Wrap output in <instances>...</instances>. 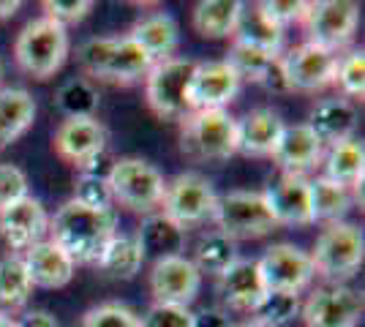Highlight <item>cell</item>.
I'll list each match as a JSON object with an SVG mask.
<instances>
[{
	"label": "cell",
	"instance_id": "20",
	"mask_svg": "<svg viewBox=\"0 0 365 327\" xmlns=\"http://www.w3.org/2000/svg\"><path fill=\"white\" fill-rule=\"evenodd\" d=\"M287 123L273 109L262 107L248 112L245 118L237 120V153L254 158L273 156L278 142L284 137Z\"/></svg>",
	"mask_w": 365,
	"mask_h": 327
},
{
	"label": "cell",
	"instance_id": "32",
	"mask_svg": "<svg viewBox=\"0 0 365 327\" xmlns=\"http://www.w3.org/2000/svg\"><path fill=\"white\" fill-rule=\"evenodd\" d=\"M311 183V213H314V224L324 221V224H333V221H344V216L351 210V194L346 186H338L327 177H317V180H308Z\"/></svg>",
	"mask_w": 365,
	"mask_h": 327
},
{
	"label": "cell",
	"instance_id": "25",
	"mask_svg": "<svg viewBox=\"0 0 365 327\" xmlns=\"http://www.w3.org/2000/svg\"><path fill=\"white\" fill-rule=\"evenodd\" d=\"M125 36L134 38L155 63L172 58V52L178 49V41H180L178 22H175L172 14H167V11L145 14L139 22H134V28L125 33Z\"/></svg>",
	"mask_w": 365,
	"mask_h": 327
},
{
	"label": "cell",
	"instance_id": "5",
	"mask_svg": "<svg viewBox=\"0 0 365 327\" xmlns=\"http://www.w3.org/2000/svg\"><path fill=\"white\" fill-rule=\"evenodd\" d=\"M365 259V237L363 229L354 227L349 221H333L319 232L314 251H311V262L314 270L330 284L351 279Z\"/></svg>",
	"mask_w": 365,
	"mask_h": 327
},
{
	"label": "cell",
	"instance_id": "9",
	"mask_svg": "<svg viewBox=\"0 0 365 327\" xmlns=\"http://www.w3.org/2000/svg\"><path fill=\"white\" fill-rule=\"evenodd\" d=\"M215 202H218V194L205 175L180 172L167 183L161 207H164V216L172 218L180 229H191L205 221H213Z\"/></svg>",
	"mask_w": 365,
	"mask_h": 327
},
{
	"label": "cell",
	"instance_id": "11",
	"mask_svg": "<svg viewBox=\"0 0 365 327\" xmlns=\"http://www.w3.org/2000/svg\"><path fill=\"white\" fill-rule=\"evenodd\" d=\"M338 52L322 49L317 44H300V47L289 49L281 58V71H284V82L287 90H297V93H317L335 85V74H338Z\"/></svg>",
	"mask_w": 365,
	"mask_h": 327
},
{
	"label": "cell",
	"instance_id": "24",
	"mask_svg": "<svg viewBox=\"0 0 365 327\" xmlns=\"http://www.w3.org/2000/svg\"><path fill=\"white\" fill-rule=\"evenodd\" d=\"M218 289L229 308L235 311H254L262 295H264V284L259 276V267L254 259H237L235 265H229L218 276Z\"/></svg>",
	"mask_w": 365,
	"mask_h": 327
},
{
	"label": "cell",
	"instance_id": "46",
	"mask_svg": "<svg viewBox=\"0 0 365 327\" xmlns=\"http://www.w3.org/2000/svg\"><path fill=\"white\" fill-rule=\"evenodd\" d=\"M22 9L19 0H0V19H11Z\"/></svg>",
	"mask_w": 365,
	"mask_h": 327
},
{
	"label": "cell",
	"instance_id": "29",
	"mask_svg": "<svg viewBox=\"0 0 365 327\" xmlns=\"http://www.w3.org/2000/svg\"><path fill=\"white\" fill-rule=\"evenodd\" d=\"M232 38L245 44V47L262 49L267 55H278L281 47H284V28H278L275 22H270L267 16L262 14L257 3L254 6L243 3Z\"/></svg>",
	"mask_w": 365,
	"mask_h": 327
},
{
	"label": "cell",
	"instance_id": "14",
	"mask_svg": "<svg viewBox=\"0 0 365 327\" xmlns=\"http://www.w3.org/2000/svg\"><path fill=\"white\" fill-rule=\"evenodd\" d=\"M202 289V273L188 256H164L155 259L150 267V295L155 303L164 306H182L188 308Z\"/></svg>",
	"mask_w": 365,
	"mask_h": 327
},
{
	"label": "cell",
	"instance_id": "15",
	"mask_svg": "<svg viewBox=\"0 0 365 327\" xmlns=\"http://www.w3.org/2000/svg\"><path fill=\"white\" fill-rule=\"evenodd\" d=\"M55 153L82 170L88 161L107 150V128L96 118H66L55 131Z\"/></svg>",
	"mask_w": 365,
	"mask_h": 327
},
{
	"label": "cell",
	"instance_id": "27",
	"mask_svg": "<svg viewBox=\"0 0 365 327\" xmlns=\"http://www.w3.org/2000/svg\"><path fill=\"white\" fill-rule=\"evenodd\" d=\"M134 237L139 240V249L145 254V259L148 256H155V259L178 256L185 249V229H180L164 213H150L142 221V227Z\"/></svg>",
	"mask_w": 365,
	"mask_h": 327
},
{
	"label": "cell",
	"instance_id": "45",
	"mask_svg": "<svg viewBox=\"0 0 365 327\" xmlns=\"http://www.w3.org/2000/svg\"><path fill=\"white\" fill-rule=\"evenodd\" d=\"M194 327H235L221 311H202L194 313Z\"/></svg>",
	"mask_w": 365,
	"mask_h": 327
},
{
	"label": "cell",
	"instance_id": "35",
	"mask_svg": "<svg viewBox=\"0 0 365 327\" xmlns=\"http://www.w3.org/2000/svg\"><path fill=\"white\" fill-rule=\"evenodd\" d=\"M240 259V254H237V243L227 237L224 232H210L205 234L202 240L197 243V251H194V265H197L199 273H215V276H221L229 265H235Z\"/></svg>",
	"mask_w": 365,
	"mask_h": 327
},
{
	"label": "cell",
	"instance_id": "34",
	"mask_svg": "<svg viewBox=\"0 0 365 327\" xmlns=\"http://www.w3.org/2000/svg\"><path fill=\"white\" fill-rule=\"evenodd\" d=\"M33 292V281L25 270L22 256H6L0 259V311L22 308Z\"/></svg>",
	"mask_w": 365,
	"mask_h": 327
},
{
	"label": "cell",
	"instance_id": "17",
	"mask_svg": "<svg viewBox=\"0 0 365 327\" xmlns=\"http://www.w3.org/2000/svg\"><path fill=\"white\" fill-rule=\"evenodd\" d=\"M46 232H49V216L44 204L33 199L31 194L0 210V237L11 251H28L31 246L41 243Z\"/></svg>",
	"mask_w": 365,
	"mask_h": 327
},
{
	"label": "cell",
	"instance_id": "31",
	"mask_svg": "<svg viewBox=\"0 0 365 327\" xmlns=\"http://www.w3.org/2000/svg\"><path fill=\"white\" fill-rule=\"evenodd\" d=\"M142 265H145V254L134 234H115L98 259V267L109 279L120 281H131L142 270Z\"/></svg>",
	"mask_w": 365,
	"mask_h": 327
},
{
	"label": "cell",
	"instance_id": "41",
	"mask_svg": "<svg viewBox=\"0 0 365 327\" xmlns=\"http://www.w3.org/2000/svg\"><path fill=\"white\" fill-rule=\"evenodd\" d=\"M41 9L46 11L44 16L61 22L63 28H68V25H76V22H82L85 16L91 14L96 9V3L93 0H44Z\"/></svg>",
	"mask_w": 365,
	"mask_h": 327
},
{
	"label": "cell",
	"instance_id": "38",
	"mask_svg": "<svg viewBox=\"0 0 365 327\" xmlns=\"http://www.w3.org/2000/svg\"><path fill=\"white\" fill-rule=\"evenodd\" d=\"M79 327H142L139 316L123 303H101L82 316Z\"/></svg>",
	"mask_w": 365,
	"mask_h": 327
},
{
	"label": "cell",
	"instance_id": "13",
	"mask_svg": "<svg viewBox=\"0 0 365 327\" xmlns=\"http://www.w3.org/2000/svg\"><path fill=\"white\" fill-rule=\"evenodd\" d=\"M300 311L305 327H357L363 319V295L346 284H330L314 289Z\"/></svg>",
	"mask_w": 365,
	"mask_h": 327
},
{
	"label": "cell",
	"instance_id": "1",
	"mask_svg": "<svg viewBox=\"0 0 365 327\" xmlns=\"http://www.w3.org/2000/svg\"><path fill=\"white\" fill-rule=\"evenodd\" d=\"M49 234L74 265H98L109 240L118 234V213L115 207H85L68 199L49 218Z\"/></svg>",
	"mask_w": 365,
	"mask_h": 327
},
{
	"label": "cell",
	"instance_id": "4",
	"mask_svg": "<svg viewBox=\"0 0 365 327\" xmlns=\"http://www.w3.org/2000/svg\"><path fill=\"white\" fill-rule=\"evenodd\" d=\"M180 150L194 161H227L237 153V118L227 109H199L182 118Z\"/></svg>",
	"mask_w": 365,
	"mask_h": 327
},
{
	"label": "cell",
	"instance_id": "49",
	"mask_svg": "<svg viewBox=\"0 0 365 327\" xmlns=\"http://www.w3.org/2000/svg\"><path fill=\"white\" fill-rule=\"evenodd\" d=\"M3 74H6V68H3V61H0V85H3Z\"/></svg>",
	"mask_w": 365,
	"mask_h": 327
},
{
	"label": "cell",
	"instance_id": "47",
	"mask_svg": "<svg viewBox=\"0 0 365 327\" xmlns=\"http://www.w3.org/2000/svg\"><path fill=\"white\" fill-rule=\"evenodd\" d=\"M0 327H16V322L9 316V313H3L0 311Z\"/></svg>",
	"mask_w": 365,
	"mask_h": 327
},
{
	"label": "cell",
	"instance_id": "26",
	"mask_svg": "<svg viewBox=\"0 0 365 327\" xmlns=\"http://www.w3.org/2000/svg\"><path fill=\"white\" fill-rule=\"evenodd\" d=\"M322 167L327 180H333L338 186H346L360 191L365 175V147L360 140L338 142L333 147H327V153L322 158Z\"/></svg>",
	"mask_w": 365,
	"mask_h": 327
},
{
	"label": "cell",
	"instance_id": "10",
	"mask_svg": "<svg viewBox=\"0 0 365 327\" xmlns=\"http://www.w3.org/2000/svg\"><path fill=\"white\" fill-rule=\"evenodd\" d=\"M360 25V6L351 0H319L308 3L303 28L308 44L338 52L349 44Z\"/></svg>",
	"mask_w": 365,
	"mask_h": 327
},
{
	"label": "cell",
	"instance_id": "44",
	"mask_svg": "<svg viewBox=\"0 0 365 327\" xmlns=\"http://www.w3.org/2000/svg\"><path fill=\"white\" fill-rule=\"evenodd\" d=\"M16 327H61V322L49 311H28L22 319H16Z\"/></svg>",
	"mask_w": 365,
	"mask_h": 327
},
{
	"label": "cell",
	"instance_id": "39",
	"mask_svg": "<svg viewBox=\"0 0 365 327\" xmlns=\"http://www.w3.org/2000/svg\"><path fill=\"white\" fill-rule=\"evenodd\" d=\"M74 202L85 204V207H112V194H109L107 177L101 175H79L74 186Z\"/></svg>",
	"mask_w": 365,
	"mask_h": 327
},
{
	"label": "cell",
	"instance_id": "42",
	"mask_svg": "<svg viewBox=\"0 0 365 327\" xmlns=\"http://www.w3.org/2000/svg\"><path fill=\"white\" fill-rule=\"evenodd\" d=\"M259 11L267 16L270 22H275L278 28L287 31V25L292 22H303L305 11H308V3L303 0H264V3H257Z\"/></svg>",
	"mask_w": 365,
	"mask_h": 327
},
{
	"label": "cell",
	"instance_id": "8",
	"mask_svg": "<svg viewBox=\"0 0 365 327\" xmlns=\"http://www.w3.org/2000/svg\"><path fill=\"white\" fill-rule=\"evenodd\" d=\"M213 221L218 224V232L237 240H257L270 234L278 227L273 213L267 207L264 191H229L221 194L215 202Z\"/></svg>",
	"mask_w": 365,
	"mask_h": 327
},
{
	"label": "cell",
	"instance_id": "18",
	"mask_svg": "<svg viewBox=\"0 0 365 327\" xmlns=\"http://www.w3.org/2000/svg\"><path fill=\"white\" fill-rule=\"evenodd\" d=\"M267 207L275 224L281 227H308L314 224L311 213V183L303 175H281V180L264 191Z\"/></svg>",
	"mask_w": 365,
	"mask_h": 327
},
{
	"label": "cell",
	"instance_id": "2",
	"mask_svg": "<svg viewBox=\"0 0 365 327\" xmlns=\"http://www.w3.org/2000/svg\"><path fill=\"white\" fill-rule=\"evenodd\" d=\"M79 68L85 77L115 82V85H134L150 74L155 66L150 55L128 36H98L88 38L76 52Z\"/></svg>",
	"mask_w": 365,
	"mask_h": 327
},
{
	"label": "cell",
	"instance_id": "7",
	"mask_svg": "<svg viewBox=\"0 0 365 327\" xmlns=\"http://www.w3.org/2000/svg\"><path fill=\"white\" fill-rule=\"evenodd\" d=\"M194 71H197V61L191 58H167L155 63L150 74L145 77L148 107L167 120H182L185 115H191L188 88H191Z\"/></svg>",
	"mask_w": 365,
	"mask_h": 327
},
{
	"label": "cell",
	"instance_id": "12",
	"mask_svg": "<svg viewBox=\"0 0 365 327\" xmlns=\"http://www.w3.org/2000/svg\"><path fill=\"white\" fill-rule=\"evenodd\" d=\"M259 276L264 284V292H292L300 295L314 281L317 270L311 262V254L292 243H275L257 259Z\"/></svg>",
	"mask_w": 365,
	"mask_h": 327
},
{
	"label": "cell",
	"instance_id": "33",
	"mask_svg": "<svg viewBox=\"0 0 365 327\" xmlns=\"http://www.w3.org/2000/svg\"><path fill=\"white\" fill-rule=\"evenodd\" d=\"M98 104H101L98 88L88 77H71L55 93V107L66 118H96Z\"/></svg>",
	"mask_w": 365,
	"mask_h": 327
},
{
	"label": "cell",
	"instance_id": "22",
	"mask_svg": "<svg viewBox=\"0 0 365 327\" xmlns=\"http://www.w3.org/2000/svg\"><path fill=\"white\" fill-rule=\"evenodd\" d=\"M308 128L322 142V147H333L338 142L354 140L357 128V107L349 98H327L311 112Z\"/></svg>",
	"mask_w": 365,
	"mask_h": 327
},
{
	"label": "cell",
	"instance_id": "40",
	"mask_svg": "<svg viewBox=\"0 0 365 327\" xmlns=\"http://www.w3.org/2000/svg\"><path fill=\"white\" fill-rule=\"evenodd\" d=\"M139 322L142 327H194V313L191 308H182V306L153 303Z\"/></svg>",
	"mask_w": 365,
	"mask_h": 327
},
{
	"label": "cell",
	"instance_id": "21",
	"mask_svg": "<svg viewBox=\"0 0 365 327\" xmlns=\"http://www.w3.org/2000/svg\"><path fill=\"white\" fill-rule=\"evenodd\" d=\"M273 158L275 164L284 170V175H303L305 177V172L317 170L322 164L324 147L305 123L287 125Z\"/></svg>",
	"mask_w": 365,
	"mask_h": 327
},
{
	"label": "cell",
	"instance_id": "19",
	"mask_svg": "<svg viewBox=\"0 0 365 327\" xmlns=\"http://www.w3.org/2000/svg\"><path fill=\"white\" fill-rule=\"evenodd\" d=\"M22 262L33 286L41 289H63L66 284H71L76 270L74 259L52 240H41L28 251H22Z\"/></svg>",
	"mask_w": 365,
	"mask_h": 327
},
{
	"label": "cell",
	"instance_id": "43",
	"mask_svg": "<svg viewBox=\"0 0 365 327\" xmlns=\"http://www.w3.org/2000/svg\"><path fill=\"white\" fill-rule=\"evenodd\" d=\"M28 197V177L14 164H0V210Z\"/></svg>",
	"mask_w": 365,
	"mask_h": 327
},
{
	"label": "cell",
	"instance_id": "6",
	"mask_svg": "<svg viewBox=\"0 0 365 327\" xmlns=\"http://www.w3.org/2000/svg\"><path fill=\"white\" fill-rule=\"evenodd\" d=\"M107 183L112 202L131 213H148V216L155 207H161L164 191H167L164 175L155 170L150 161L137 156L115 158Z\"/></svg>",
	"mask_w": 365,
	"mask_h": 327
},
{
	"label": "cell",
	"instance_id": "37",
	"mask_svg": "<svg viewBox=\"0 0 365 327\" xmlns=\"http://www.w3.org/2000/svg\"><path fill=\"white\" fill-rule=\"evenodd\" d=\"M335 85H341V90L346 98H363L365 95V52L354 49L346 58L338 63V74Z\"/></svg>",
	"mask_w": 365,
	"mask_h": 327
},
{
	"label": "cell",
	"instance_id": "36",
	"mask_svg": "<svg viewBox=\"0 0 365 327\" xmlns=\"http://www.w3.org/2000/svg\"><path fill=\"white\" fill-rule=\"evenodd\" d=\"M254 319L270 327H284L300 313V295L292 292H264L262 300L254 306Z\"/></svg>",
	"mask_w": 365,
	"mask_h": 327
},
{
	"label": "cell",
	"instance_id": "16",
	"mask_svg": "<svg viewBox=\"0 0 365 327\" xmlns=\"http://www.w3.org/2000/svg\"><path fill=\"white\" fill-rule=\"evenodd\" d=\"M240 77L235 74V68L227 61H207L197 63V71L191 77L188 88V101L191 112L199 109H227V104L235 101V95L240 93Z\"/></svg>",
	"mask_w": 365,
	"mask_h": 327
},
{
	"label": "cell",
	"instance_id": "28",
	"mask_svg": "<svg viewBox=\"0 0 365 327\" xmlns=\"http://www.w3.org/2000/svg\"><path fill=\"white\" fill-rule=\"evenodd\" d=\"M36 120V98L22 88H0V150L16 142Z\"/></svg>",
	"mask_w": 365,
	"mask_h": 327
},
{
	"label": "cell",
	"instance_id": "48",
	"mask_svg": "<svg viewBox=\"0 0 365 327\" xmlns=\"http://www.w3.org/2000/svg\"><path fill=\"white\" fill-rule=\"evenodd\" d=\"M237 327H270V325H264V322H259V319H248V322H243V325H237Z\"/></svg>",
	"mask_w": 365,
	"mask_h": 327
},
{
	"label": "cell",
	"instance_id": "30",
	"mask_svg": "<svg viewBox=\"0 0 365 327\" xmlns=\"http://www.w3.org/2000/svg\"><path fill=\"white\" fill-rule=\"evenodd\" d=\"M243 3L240 0H202L194 6V31L202 38H229L235 33L237 16Z\"/></svg>",
	"mask_w": 365,
	"mask_h": 327
},
{
	"label": "cell",
	"instance_id": "23",
	"mask_svg": "<svg viewBox=\"0 0 365 327\" xmlns=\"http://www.w3.org/2000/svg\"><path fill=\"white\" fill-rule=\"evenodd\" d=\"M227 63L235 68L240 82H257L267 90H287L284 71H281V55H267L262 49L245 47L240 41H235L229 49Z\"/></svg>",
	"mask_w": 365,
	"mask_h": 327
},
{
	"label": "cell",
	"instance_id": "3",
	"mask_svg": "<svg viewBox=\"0 0 365 327\" xmlns=\"http://www.w3.org/2000/svg\"><path fill=\"white\" fill-rule=\"evenodd\" d=\"M68 58V28L61 22L38 16L31 19L14 41V61L19 71L33 79H49L63 68Z\"/></svg>",
	"mask_w": 365,
	"mask_h": 327
}]
</instances>
